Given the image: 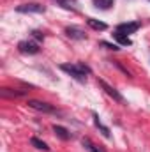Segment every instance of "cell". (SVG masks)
Instances as JSON below:
<instances>
[{"label": "cell", "mask_w": 150, "mask_h": 152, "mask_svg": "<svg viewBox=\"0 0 150 152\" xmlns=\"http://www.w3.org/2000/svg\"><path fill=\"white\" fill-rule=\"evenodd\" d=\"M60 69L69 73L74 80H79V81H85L87 75L90 73V67H87L85 64H62Z\"/></svg>", "instance_id": "1"}, {"label": "cell", "mask_w": 150, "mask_h": 152, "mask_svg": "<svg viewBox=\"0 0 150 152\" xmlns=\"http://www.w3.org/2000/svg\"><path fill=\"white\" fill-rule=\"evenodd\" d=\"M28 106H30L32 110L42 112V113H55V112H57L51 104H48V103H44V101H37V99H30V101H28Z\"/></svg>", "instance_id": "2"}, {"label": "cell", "mask_w": 150, "mask_h": 152, "mask_svg": "<svg viewBox=\"0 0 150 152\" xmlns=\"http://www.w3.org/2000/svg\"><path fill=\"white\" fill-rule=\"evenodd\" d=\"M18 50L25 55H36V53H39V44L34 41H21L18 44Z\"/></svg>", "instance_id": "3"}, {"label": "cell", "mask_w": 150, "mask_h": 152, "mask_svg": "<svg viewBox=\"0 0 150 152\" xmlns=\"http://www.w3.org/2000/svg\"><path fill=\"white\" fill-rule=\"evenodd\" d=\"M99 85H101V87L104 88V92H106V94H108L110 97H113L115 101H118V103H122V104L125 103V101H124V97H122V94H120V92H118V90H117L115 87H111L110 83H106L104 80H99Z\"/></svg>", "instance_id": "4"}, {"label": "cell", "mask_w": 150, "mask_h": 152, "mask_svg": "<svg viewBox=\"0 0 150 152\" xmlns=\"http://www.w3.org/2000/svg\"><path fill=\"white\" fill-rule=\"evenodd\" d=\"M141 27V23L140 21H131V23H120L118 27H117V32H122V34H134L138 28Z\"/></svg>", "instance_id": "5"}, {"label": "cell", "mask_w": 150, "mask_h": 152, "mask_svg": "<svg viewBox=\"0 0 150 152\" xmlns=\"http://www.w3.org/2000/svg\"><path fill=\"white\" fill-rule=\"evenodd\" d=\"M66 36L71 37V39H76V41H83V39H87L85 30L79 28V27H67V28H66Z\"/></svg>", "instance_id": "6"}, {"label": "cell", "mask_w": 150, "mask_h": 152, "mask_svg": "<svg viewBox=\"0 0 150 152\" xmlns=\"http://www.w3.org/2000/svg\"><path fill=\"white\" fill-rule=\"evenodd\" d=\"M16 11H18V12H44L46 9H44V5H41V4H23V5H20Z\"/></svg>", "instance_id": "7"}, {"label": "cell", "mask_w": 150, "mask_h": 152, "mask_svg": "<svg viewBox=\"0 0 150 152\" xmlns=\"http://www.w3.org/2000/svg\"><path fill=\"white\" fill-rule=\"evenodd\" d=\"M87 23H88V27L90 28H94V30H106L108 28V25L106 23H103V21H99V20H94V18H88L87 20Z\"/></svg>", "instance_id": "8"}, {"label": "cell", "mask_w": 150, "mask_h": 152, "mask_svg": "<svg viewBox=\"0 0 150 152\" xmlns=\"http://www.w3.org/2000/svg\"><path fill=\"white\" fill-rule=\"evenodd\" d=\"M92 2H94V5H95L97 9H103V11L111 9L113 4H115V0H92Z\"/></svg>", "instance_id": "9"}, {"label": "cell", "mask_w": 150, "mask_h": 152, "mask_svg": "<svg viewBox=\"0 0 150 152\" xmlns=\"http://www.w3.org/2000/svg\"><path fill=\"white\" fill-rule=\"evenodd\" d=\"M83 145H85V149L87 151H90V152H106L101 145H95V143H92L88 138H83Z\"/></svg>", "instance_id": "10"}, {"label": "cell", "mask_w": 150, "mask_h": 152, "mask_svg": "<svg viewBox=\"0 0 150 152\" xmlns=\"http://www.w3.org/2000/svg\"><path fill=\"white\" fill-rule=\"evenodd\" d=\"M23 94H25L23 90H11V88H2L0 90V96L2 97H20Z\"/></svg>", "instance_id": "11"}, {"label": "cell", "mask_w": 150, "mask_h": 152, "mask_svg": "<svg viewBox=\"0 0 150 152\" xmlns=\"http://www.w3.org/2000/svg\"><path fill=\"white\" fill-rule=\"evenodd\" d=\"M53 131H55L57 136L62 138V140H69V138H71V133H69L66 127H62V126H53Z\"/></svg>", "instance_id": "12"}, {"label": "cell", "mask_w": 150, "mask_h": 152, "mask_svg": "<svg viewBox=\"0 0 150 152\" xmlns=\"http://www.w3.org/2000/svg\"><path fill=\"white\" fill-rule=\"evenodd\" d=\"M113 37L117 39L120 44H124V46H131V44H133V42H131V39L127 37L125 34H122V32H117V30H115V32H113Z\"/></svg>", "instance_id": "13"}, {"label": "cell", "mask_w": 150, "mask_h": 152, "mask_svg": "<svg viewBox=\"0 0 150 152\" xmlns=\"http://www.w3.org/2000/svg\"><path fill=\"white\" fill-rule=\"evenodd\" d=\"M94 122H95V126H97V127H99V129L103 131V134H104L106 138H110V129H108L106 126H103V122L99 120V117H97V113H94Z\"/></svg>", "instance_id": "14"}, {"label": "cell", "mask_w": 150, "mask_h": 152, "mask_svg": "<svg viewBox=\"0 0 150 152\" xmlns=\"http://www.w3.org/2000/svg\"><path fill=\"white\" fill-rule=\"evenodd\" d=\"M30 143H32V145H34L36 149H39V151H50V147H48V145H46L44 142H41L39 138H36V136H34V138L30 140Z\"/></svg>", "instance_id": "15"}, {"label": "cell", "mask_w": 150, "mask_h": 152, "mask_svg": "<svg viewBox=\"0 0 150 152\" xmlns=\"http://www.w3.org/2000/svg\"><path fill=\"white\" fill-rule=\"evenodd\" d=\"M64 9H71V11H74L76 9V0H57Z\"/></svg>", "instance_id": "16"}, {"label": "cell", "mask_w": 150, "mask_h": 152, "mask_svg": "<svg viewBox=\"0 0 150 152\" xmlns=\"http://www.w3.org/2000/svg\"><path fill=\"white\" fill-rule=\"evenodd\" d=\"M103 46H106V48H110V50H120L118 44H110V42H103Z\"/></svg>", "instance_id": "17"}, {"label": "cell", "mask_w": 150, "mask_h": 152, "mask_svg": "<svg viewBox=\"0 0 150 152\" xmlns=\"http://www.w3.org/2000/svg\"><path fill=\"white\" fill-rule=\"evenodd\" d=\"M32 37L41 41V39H42V34H41V32H37V30H34V32H32Z\"/></svg>", "instance_id": "18"}]
</instances>
